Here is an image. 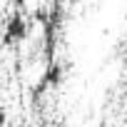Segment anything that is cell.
Segmentation results:
<instances>
[{"mask_svg": "<svg viewBox=\"0 0 127 127\" xmlns=\"http://www.w3.org/2000/svg\"><path fill=\"white\" fill-rule=\"evenodd\" d=\"M25 37H28V18H25L20 10H15V13L8 18V23H5L3 42H5V45H20Z\"/></svg>", "mask_w": 127, "mask_h": 127, "instance_id": "1", "label": "cell"}, {"mask_svg": "<svg viewBox=\"0 0 127 127\" xmlns=\"http://www.w3.org/2000/svg\"><path fill=\"white\" fill-rule=\"evenodd\" d=\"M62 77H65V67H62L60 62L50 60V62H47V67H45V72H42V77H40L37 95H40L42 90H52V87H57V85L62 82Z\"/></svg>", "mask_w": 127, "mask_h": 127, "instance_id": "2", "label": "cell"}, {"mask_svg": "<svg viewBox=\"0 0 127 127\" xmlns=\"http://www.w3.org/2000/svg\"><path fill=\"white\" fill-rule=\"evenodd\" d=\"M5 122H8V112L5 107H0V127H5Z\"/></svg>", "mask_w": 127, "mask_h": 127, "instance_id": "3", "label": "cell"}, {"mask_svg": "<svg viewBox=\"0 0 127 127\" xmlns=\"http://www.w3.org/2000/svg\"><path fill=\"white\" fill-rule=\"evenodd\" d=\"M125 62H127V45H125Z\"/></svg>", "mask_w": 127, "mask_h": 127, "instance_id": "4", "label": "cell"}, {"mask_svg": "<svg viewBox=\"0 0 127 127\" xmlns=\"http://www.w3.org/2000/svg\"><path fill=\"white\" fill-rule=\"evenodd\" d=\"M57 3H62V0H57Z\"/></svg>", "mask_w": 127, "mask_h": 127, "instance_id": "5", "label": "cell"}]
</instances>
